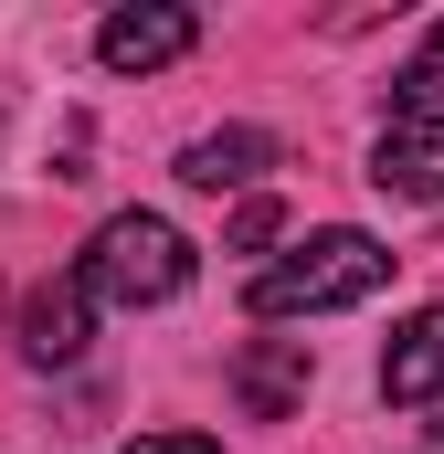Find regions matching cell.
<instances>
[{
    "label": "cell",
    "instance_id": "6da1fadb",
    "mask_svg": "<svg viewBox=\"0 0 444 454\" xmlns=\"http://www.w3.org/2000/svg\"><path fill=\"white\" fill-rule=\"evenodd\" d=\"M381 286H392V254L360 223H329V232H307L286 264H265L243 307H254V317H329V307H360V296H381Z\"/></svg>",
    "mask_w": 444,
    "mask_h": 454
},
{
    "label": "cell",
    "instance_id": "5b68a950",
    "mask_svg": "<svg viewBox=\"0 0 444 454\" xmlns=\"http://www.w3.org/2000/svg\"><path fill=\"white\" fill-rule=\"evenodd\" d=\"M370 180L392 201H444V116H392L370 148Z\"/></svg>",
    "mask_w": 444,
    "mask_h": 454
},
{
    "label": "cell",
    "instance_id": "30bf717a",
    "mask_svg": "<svg viewBox=\"0 0 444 454\" xmlns=\"http://www.w3.org/2000/svg\"><path fill=\"white\" fill-rule=\"evenodd\" d=\"M275 232H286V212H275V201H243V212H233V254H265Z\"/></svg>",
    "mask_w": 444,
    "mask_h": 454
},
{
    "label": "cell",
    "instance_id": "277c9868",
    "mask_svg": "<svg viewBox=\"0 0 444 454\" xmlns=\"http://www.w3.org/2000/svg\"><path fill=\"white\" fill-rule=\"evenodd\" d=\"M85 339H96L85 275H43V286L21 296V359H32V370H64V359H85Z\"/></svg>",
    "mask_w": 444,
    "mask_h": 454
},
{
    "label": "cell",
    "instance_id": "8992f818",
    "mask_svg": "<svg viewBox=\"0 0 444 454\" xmlns=\"http://www.w3.org/2000/svg\"><path fill=\"white\" fill-rule=\"evenodd\" d=\"M233 391H243V412H254V423L297 412V402H307V339H254L243 359H233Z\"/></svg>",
    "mask_w": 444,
    "mask_h": 454
},
{
    "label": "cell",
    "instance_id": "7a4b0ae2",
    "mask_svg": "<svg viewBox=\"0 0 444 454\" xmlns=\"http://www.w3.org/2000/svg\"><path fill=\"white\" fill-rule=\"evenodd\" d=\"M75 275H85L96 307H170L191 286V232L159 223V212H116V223H96Z\"/></svg>",
    "mask_w": 444,
    "mask_h": 454
},
{
    "label": "cell",
    "instance_id": "9c48e42d",
    "mask_svg": "<svg viewBox=\"0 0 444 454\" xmlns=\"http://www.w3.org/2000/svg\"><path fill=\"white\" fill-rule=\"evenodd\" d=\"M392 96H402L392 116H444V21L424 32V53L402 64V85H392Z\"/></svg>",
    "mask_w": 444,
    "mask_h": 454
},
{
    "label": "cell",
    "instance_id": "8fae6325",
    "mask_svg": "<svg viewBox=\"0 0 444 454\" xmlns=\"http://www.w3.org/2000/svg\"><path fill=\"white\" fill-rule=\"evenodd\" d=\"M127 454H222V444H212V434H138Z\"/></svg>",
    "mask_w": 444,
    "mask_h": 454
},
{
    "label": "cell",
    "instance_id": "ba28073f",
    "mask_svg": "<svg viewBox=\"0 0 444 454\" xmlns=\"http://www.w3.org/2000/svg\"><path fill=\"white\" fill-rule=\"evenodd\" d=\"M265 169H275V137H265V127H212V137L180 148V180H191V191H243V180H265Z\"/></svg>",
    "mask_w": 444,
    "mask_h": 454
},
{
    "label": "cell",
    "instance_id": "3957f363",
    "mask_svg": "<svg viewBox=\"0 0 444 454\" xmlns=\"http://www.w3.org/2000/svg\"><path fill=\"white\" fill-rule=\"evenodd\" d=\"M191 43H202V21L180 0H138V11H107L96 21V64L107 74H170Z\"/></svg>",
    "mask_w": 444,
    "mask_h": 454
},
{
    "label": "cell",
    "instance_id": "52a82bcc",
    "mask_svg": "<svg viewBox=\"0 0 444 454\" xmlns=\"http://www.w3.org/2000/svg\"><path fill=\"white\" fill-rule=\"evenodd\" d=\"M381 391H392V402H444V307H424V317L392 328V348H381Z\"/></svg>",
    "mask_w": 444,
    "mask_h": 454
}]
</instances>
